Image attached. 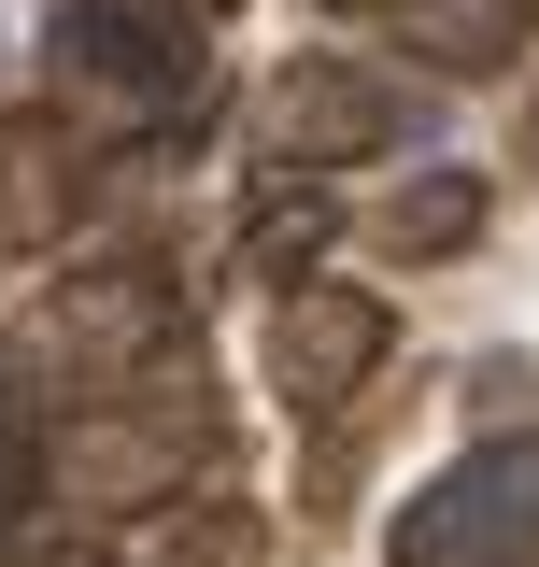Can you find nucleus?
<instances>
[{"label": "nucleus", "mask_w": 539, "mask_h": 567, "mask_svg": "<svg viewBox=\"0 0 539 567\" xmlns=\"http://www.w3.org/2000/svg\"><path fill=\"white\" fill-rule=\"evenodd\" d=\"M327 227H340V199H327V171H270L256 156V185H242V270H270V284H298L313 256H327Z\"/></svg>", "instance_id": "obj_7"}, {"label": "nucleus", "mask_w": 539, "mask_h": 567, "mask_svg": "<svg viewBox=\"0 0 539 567\" xmlns=\"http://www.w3.org/2000/svg\"><path fill=\"white\" fill-rule=\"evenodd\" d=\"M384 567H539V425L482 440L384 525Z\"/></svg>", "instance_id": "obj_2"}, {"label": "nucleus", "mask_w": 539, "mask_h": 567, "mask_svg": "<svg viewBox=\"0 0 539 567\" xmlns=\"http://www.w3.org/2000/svg\"><path fill=\"white\" fill-rule=\"evenodd\" d=\"M398 142H411V100H398V71H369V58H284L256 85L270 171H355V156H398Z\"/></svg>", "instance_id": "obj_3"}, {"label": "nucleus", "mask_w": 539, "mask_h": 567, "mask_svg": "<svg viewBox=\"0 0 539 567\" xmlns=\"http://www.w3.org/2000/svg\"><path fill=\"white\" fill-rule=\"evenodd\" d=\"M455 241H482V185L469 171H426L398 199V256H455Z\"/></svg>", "instance_id": "obj_8"}, {"label": "nucleus", "mask_w": 539, "mask_h": 567, "mask_svg": "<svg viewBox=\"0 0 539 567\" xmlns=\"http://www.w3.org/2000/svg\"><path fill=\"white\" fill-rule=\"evenodd\" d=\"M71 213H85V156L14 114V128H0V241L43 256V241H71Z\"/></svg>", "instance_id": "obj_6"}, {"label": "nucleus", "mask_w": 539, "mask_h": 567, "mask_svg": "<svg viewBox=\"0 0 539 567\" xmlns=\"http://www.w3.org/2000/svg\"><path fill=\"white\" fill-rule=\"evenodd\" d=\"M171 567H270V525L242 496H200V511L171 525Z\"/></svg>", "instance_id": "obj_9"}, {"label": "nucleus", "mask_w": 539, "mask_h": 567, "mask_svg": "<svg viewBox=\"0 0 539 567\" xmlns=\"http://www.w3.org/2000/svg\"><path fill=\"white\" fill-rule=\"evenodd\" d=\"M313 14H384V0H313Z\"/></svg>", "instance_id": "obj_10"}, {"label": "nucleus", "mask_w": 539, "mask_h": 567, "mask_svg": "<svg viewBox=\"0 0 539 567\" xmlns=\"http://www.w3.org/2000/svg\"><path fill=\"white\" fill-rule=\"evenodd\" d=\"M43 58L85 114H114V128H185L213 85V43L185 14H142V0H71L58 29H43Z\"/></svg>", "instance_id": "obj_1"}, {"label": "nucleus", "mask_w": 539, "mask_h": 567, "mask_svg": "<svg viewBox=\"0 0 539 567\" xmlns=\"http://www.w3.org/2000/svg\"><path fill=\"white\" fill-rule=\"evenodd\" d=\"M384 29H398L426 71H455V85H469V71H511V58L539 43L526 0H384Z\"/></svg>", "instance_id": "obj_5"}, {"label": "nucleus", "mask_w": 539, "mask_h": 567, "mask_svg": "<svg viewBox=\"0 0 539 567\" xmlns=\"http://www.w3.org/2000/svg\"><path fill=\"white\" fill-rule=\"evenodd\" d=\"M384 354H398V312H384L369 284H284V312H270V383H284V412H355V398L384 383Z\"/></svg>", "instance_id": "obj_4"}]
</instances>
